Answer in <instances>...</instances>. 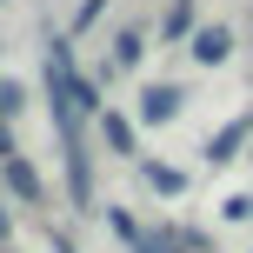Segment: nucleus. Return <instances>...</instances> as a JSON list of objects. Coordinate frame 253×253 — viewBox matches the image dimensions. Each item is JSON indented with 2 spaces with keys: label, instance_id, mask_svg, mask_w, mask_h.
I'll use <instances>...</instances> for the list:
<instances>
[{
  "label": "nucleus",
  "instance_id": "nucleus-1",
  "mask_svg": "<svg viewBox=\"0 0 253 253\" xmlns=\"http://www.w3.org/2000/svg\"><path fill=\"white\" fill-rule=\"evenodd\" d=\"M227 53H233V34H227V27H200V34H193V60H200V67H220Z\"/></svg>",
  "mask_w": 253,
  "mask_h": 253
},
{
  "label": "nucleus",
  "instance_id": "nucleus-2",
  "mask_svg": "<svg viewBox=\"0 0 253 253\" xmlns=\"http://www.w3.org/2000/svg\"><path fill=\"white\" fill-rule=\"evenodd\" d=\"M0 173H7V187L20 193V200H40V180H34V167H27L20 153H0Z\"/></svg>",
  "mask_w": 253,
  "mask_h": 253
},
{
  "label": "nucleus",
  "instance_id": "nucleus-3",
  "mask_svg": "<svg viewBox=\"0 0 253 253\" xmlns=\"http://www.w3.org/2000/svg\"><path fill=\"white\" fill-rule=\"evenodd\" d=\"M140 114H147V120H173L180 114V87H147V93H140Z\"/></svg>",
  "mask_w": 253,
  "mask_h": 253
},
{
  "label": "nucleus",
  "instance_id": "nucleus-4",
  "mask_svg": "<svg viewBox=\"0 0 253 253\" xmlns=\"http://www.w3.org/2000/svg\"><path fill=\"white\" fill-rule=\"evenodd\" d=\"M100 133H107V147H114V153H133V126H126L120 114H100Z\"/></svg>",
  "mask_w": 253,
  "mask_h": 253
},
{
  "label": "nucleus",
  "instance_id": "nucleus-5",
  "mask_svg": "<svg viewBox=\"0 0 253 253\" xmlns=\"http://www.w3.org/2000/svg\"><path fill=\"white\" fill-rule=\"evenodd\" d=\"M247 133H253V126H247V120H233V126H227V133H220V140H213V160H233V147H240V140H247Z\"/></svg>",
  "mask_w": 253,
  "mask_h": 253
},
{
  "label": "nucleus",
  "instance_id": "nucleus-6",
  "mask_svg": "<svg viewBox=\"0 0 253 253\" xmlns=\"http://www.w3.org/2000/svg\"><path fill=\"white\" fill-rule=\"evenodd\" d=\"M140 53H147V47H140V34H120V40H114V67H133Z\"/></svg>",
  "mask_w": 253,
  "mask_h": 253
},
{
  "label": "nucleus",
  "instance_id": "nucleus-7",
  "mask_svg": "<svg viewBox=\"0 0 253 253\" xmlns=\"http://www.w3.org/2000/svg\"><path fill=\"white\" fill-rule=\"evenodd\" d=\"M187 27H193V7H187V0H173V13H167V40H180Z\"/></svg>",
  "mask_w": 253,
  "mask_h": 253
},
{
  "label": "nucleus",
  "instance_id": "nucleus-8",
  "mask_svg": "<svg viewBox=\"0 0 253 253\" xmlns=\"http://www.w3.org/2000/svg\"><path fill=\"white\" fill-rule=\"evenodd\" d=\"M147 180H153L160 193H180V173H173V167H147Z\"/></svg>",
  "mask_w": 253,
  "mask_h": 253
},
{
  "label": "nucleus",
  "instance_id": "nucleus-9",
  "mask_svg": "<svg viewBox=\"0 0 253 253\" xmlns=\"http://www.w3.org/2000/svg\"><path fill=\"white\" fill-rule=\"evenodd\" d=\"M7 114H20V87H13V80H0V120Z\"/></svg>",
  "mask_w": 253,
  "mask_h": 253
},
{
  "label": "nucleus",
  "instance_id": "nucleus-10",
  "mask_svg": "<svg viewBox=\"0 0 253 253\" xmlns=\"http://www.w3.org/2000/svg\"><path fill=\"white\" fill-rule=\"evenodd\" d=\"M60 253H74V247H67V240H60Z\"/></svg>",
  "mask_w": 253,
  "mask_h": 253
}]
</instances>
